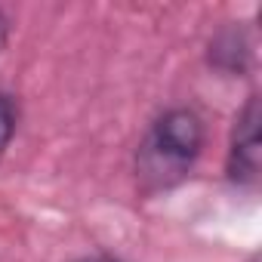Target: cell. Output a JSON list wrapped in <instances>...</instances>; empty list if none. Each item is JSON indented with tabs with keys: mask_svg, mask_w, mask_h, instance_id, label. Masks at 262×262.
Here are the masks:
<instances>
[{
	"mask_svg": "<svg viewBox=\"0 0 262 262\" xmlns=\"http://www.w3.org/2000/svg\"><path fill=\"white\" fill-rule=\"evenodd\" d=\"M259 123H262V111H259V96H250L247 105L241 108L234 129H231V145H228V158H225V176L241 185L250 188L259 179Z\"/></svg>",
	"mask_w": 262,
	"mask_h": 262,
	"instance_id": "cell-2",
	"label": "cell"
},
{
	"mask_svg": "<svg viewBox=\"0 0 262 262\" xmlns=\"http://www.w3.org/2000/svg\"><path fill=\"white\" fill-rule=\"evenodd\" d=\"M77 262H120V259H114V256H83Z\"/></svg>",
	"mask_w": 262,
	"mask_h": 262,
	"instance_id": "cell-4",
	"label": "cell"
},
{
	"mask_svg": "<svg viewBox=\"0 0 262 262\" xmlns=\"http://www.w3.org/2000/svg\"><path fill=\"white\" fill-rule=\"evenodd\" d=\"M207 129L194 108H167L155 117L136 148V182L145 194L179 185L204 151Z\"/></svg>",
	"mask_w": 262,
	"mask_h": 262,
	"instance_id": "cell-1",
	"label": "cell"
},
{
	"mask_svg": "<svg viewBox=\"0 0 262 262\" xmlns=\"http://www.w3.org/2000/svg\"><path fill=\"white\" fill-rule=\"evenodd\" d=\"M16 129H19V99L13 93H0V161H4Z\"/></svg>",
	"mask_w": 262,
	"mask_h": 262,
	"instance_id": "cell-3",
	"label": "cell"
}]
</instances>
